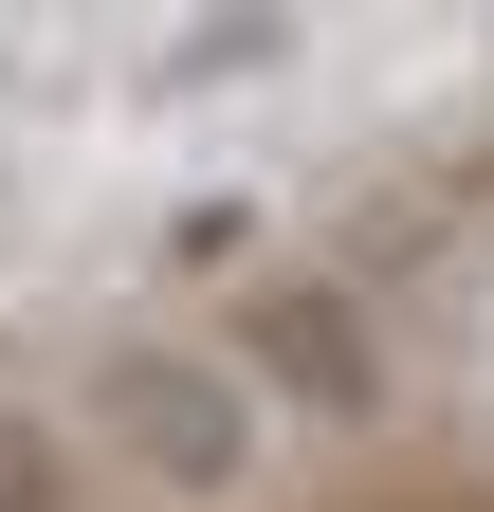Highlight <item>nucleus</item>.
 I'll use <instances>...</instances> for the list:
<instances>
[{
	"label": "nucleus",
	"mask_w": 494,
	"mask_h": 512,
	"mask_svg": "<svg viewBox=\"0 0 494 512\" xmlns=\"http://www.w3.org/2000/svg\"><path fill=\"white\" fill-rule=\"evenodd\" d=\"M92 421H110V458L165 476V494H238V476H257V366L110 348V366H92Z\"/></svg>",
	"instance_id": "obj_1"
},
{
	"label": "nucleus",
	"mask_w": 494,
	"mask_h": 512,
	"mask_svg": "<svg viewBox=\"0 0 494 512\" xmlns=\"http://www.w3.org/2000/svg\"><path fill=\"white\" fill-rule=\"evenodd\" d=\"M257 366H275L312 421H366V403H385V366H366V311H348V293H257Z\"/></svg>",
	"instance_id": "obj_2"
}]
</instances>
